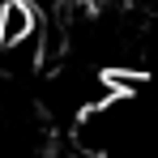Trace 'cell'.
Masks as SVG:
<instances>
[{"mask_svg": "<svg viewBox=\"0 0 158 158\" xmlns=\"http://www.w3.org/2000/svg\"><path fill=\"white\" fill-rule=\"evenodd\" d=\"M39 34V13L30 0H0V47H26Z\"/></svg>", "mask_w": 158, "mask_h": 158, "instance_id": "cell-1", "label": "cell"}]
</instances>
